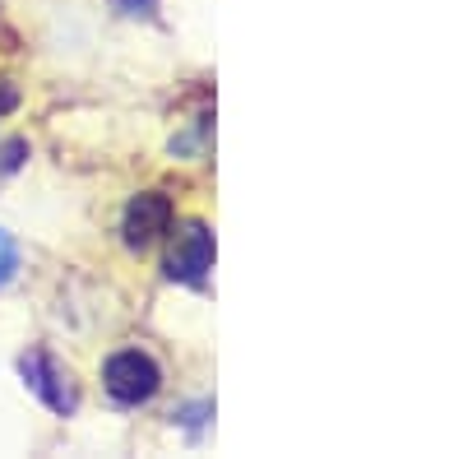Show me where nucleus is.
<instances>
[{
    "mask_svg": "<svg viewBox=\"0 0 463 459\" xmlns=\"http://www.w3.org/2000/svg\"><path fill=\"white\" fill-rule=\"evenodd\" d=\"M172 227V200L167 196H139L126 209V242L130 246H148L158 233Z\"/></svg>",
    "mask_w": 463,
    "mask_h": 459,
    "instance_id": "3",
    "label": "nucleus"
},
{
    "mask_svg": "<svg viewBox=\"0 0 463 459\" xmlns=\"http://www.w3.org/2000/svg\"><path fill=\"white\" fill-rule=\"evenodd\" d=\"M24 376H28V386H33L37 395H43L52 408H70V404H74V395H70L65 386H56L61 376H56L52 358H28V362H24Z\"/></svg>",
    "mask_w": 463,
    "mask_h": 459,
    "instance_id": "4",
    "label": "nucleus"
},
{
    "mask_svg": "<svg viewBox=\"0 0 463 459\" xmlns=\"http://www.w3.org/2000/svg\"><path fill=\"white\" fill-rule=\"evenodd\" d=\"M102 380H107V395H111V399H121V404H144V399H153V390H158L163 376H158V367H153V358L126 349V353H116V358L107 362Z\"/></svg>",
    "mask_w": 463,
    "mask_h": 459,
    "instance_id": "1",
    "label": "nucleus"
},
{
    "mask_svg": "<svg viewBox=\"0 0 463 459\" xmlns=\"http://www.w3.org/2000/svg\"><path fill=\"white\" fill-rule=\"evenodd\" d=\"M14 102H19V93H14V89H0V111H10Z\"/></svg>",
    "mask_w": 463,
    "mask_h": 459,
    "instance_id": "6",
    "label": "nucleus"
},
{
    "mask_svg": "<svg viewBox=\"0 0 463 459\" xmlns=\"http://www.w3.org/2000/svg\"><path fill=\"white\" fill-rule=\"evenodd\" d=\"M209 264H213V237L204 233L200 223H190L185 233H176V246L167 255V270L181 283H200L209 274Z\"/></svg>",
    "mask_w": 463,
    "mask_h": 459,
    "instance_id": "2",
    "label": "nucleus"
},
{
    "mask_svg": "<svg viewBox=\"0 0 463 459\" xmlns=\"http://www.w3.org/2000/svg\"><path fill=\"white\" fill-rule=\"evenodd\" d=\"M10 274H14V242L0 233V283H5Z\"/></svg>",
    "mask_w": 463,
    "mask_h": 459,
    "instance_id": "5",
    "label": "nucleus"
}]
</instances>
